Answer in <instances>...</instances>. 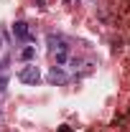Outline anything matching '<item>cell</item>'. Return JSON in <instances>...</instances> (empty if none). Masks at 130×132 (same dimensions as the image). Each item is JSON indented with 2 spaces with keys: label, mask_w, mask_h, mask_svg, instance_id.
Masks as SVG:
<instances>
[{
  "label": "cell",
  "mask_w": 130,
  "mask_h": 132,
  "mask_svg": "<svg viewBox=\"0 0 130 132\" xmlns=\"http://www.w3.org/2000/svg\"><path fill=\"white\" fill-rule=\"evenodd\" d=\"M18 81H23V84H31V86H36V84L41 81V69H38L36 64L23 66V69L18 71Z\"/></svg>",
  "instance_id": "6da1fadb"
},
{
  "label": "cell",
  "mask_w": 130,
  "mask_h": 132,
  "mask_svg": "<svg viewBox=\"0 0 130 132\" xmlns=\"http://www.w3.org/2000/svg\"><path fill=\"white\" fill-rule=\"evenodd\" d=\"M13 36H16L18 41H23V43H31V41H36V36H33L31 26H28L26 20H16V23H13Z\"/></svg>",
  "instance_id": "7a4b0ae2"
},
{
  "label": "cell",
  "mask_w": 130,
  "mask_h": 132,
  "mask_svg": "<svg viewBox=\"0 0 130 132\" xmlns=\"http://www.w3.org/2000/svg\"><path fill=\"white\" fill-rule=\"evenodd\" d=\"M46 43H49L51 53H69V41L59 33H49L46 36Z\"/></svg>",
  "instance_id": "3957f363"
},
{
  "label": "cell",
  "mask_w": 130,
  "mask_h": 132,
  "mask_svg": "<svg viewBox=\"0 0 130 132\" xmlns=\"http://www.w3.org/2000/svg\"><path fill=\"white\" fill-rule=\"evenodd\" d=\"M46 79H49L54 86H64L69 81V74L64 71V66H51V71L46 74Z\"/></svg>",
  "instance_id": "277c9868"
},
{
  "label": "cell",
  "mask_w": 130,
  "mask_h": 132,
  "mask_svg": "<svg viewBox=\"0 0 130 132\" xmlns=\"http://www.w3.org/2000/svg\"><path fill=\"white\" fill-rule=\"evenodd\" d=\"M18 56H20V61H33L36 59V46H26Z\"/></svg>",
  "instance_id": "5b68a950"
},
{
  "label": "cell",
  "mask_w": 130,
  "mask_h": 132,
  "mask_svg": "<svg viewBox=\"0 0 130 132\" xmlns=\"http://www.w3.org/2000/svg\"><path fill=\"white\" fill-rule=\"evenodd\" d=\"M5 86H8V74H5V71H0V94L5 92Z\"/></svg>",
  "instance_id": "8992f818"
},
{
  "label": "cell",
  "mask_w": 130,
  "mask_h": 132,
  "mask_svg": "<svg viewBox=\"0 0 130 132\" xmlns=\"http://www.w3.org/2000/svg\"><path fill=\"white\" fill-rule=\"evenodd\" d=\"M56 132H71V127L69 125H61V127H56Z\"/></svg>",
  "instance_id": "52a82bcc"
},
{
  "label": "cell",
  "mask_w": 130,
  "mask_h": 132,
  "mask_svg": "<svg viewBox=\"0 0 130 132\" xmlns=\"http://www.w3.org/2000/svg\"><path fill=\"white\" fill-rule=\"evenodd\" d=\"M0 48H3V38H0Z\"/></svg>",
  "instance_id": "ba28073f"
},
{
  "label": "cell",
  "mask_w": 130,
  "mask_h": 132,
  "mask_svg": "<svg viewBox=\"0 0 130 132\" xmlns=\"http://www.w3.org/2000/svg\"><path fill=\"white\" fill-rule=\"evenodd\" d=\"M66 3H71V0H66Z\"/></svg>",
  "instance_id": "9c48e42d"
}]
</instances>
